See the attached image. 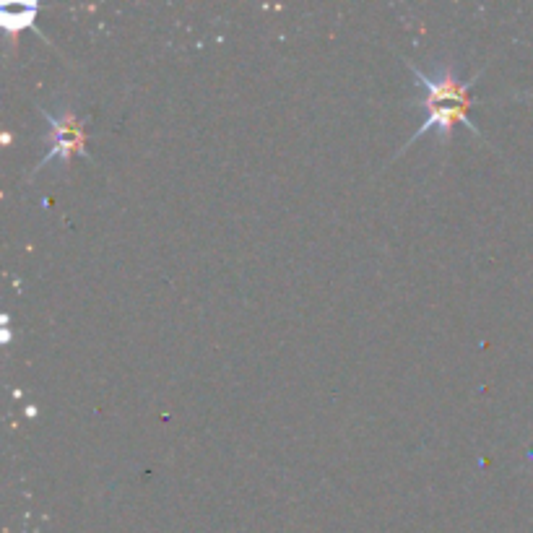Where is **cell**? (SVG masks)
<instances>
[{"instance_id":"7a4b0ae2","label":"cell","mask_w":533,"mask_h":533,"mask_svg":"<svg viewBox=\"0 0 533 533\" xmlns=\"http://www.w3.org/2000/svg\"><path fill=\"white\" fill-rule=\"evenodd\" d=\"M42 115L47 117L50 123V136H47V143H50V151H47L42 159L37 162L34 172H39L42 167L52 162V159H63V162H71L73 154H81L89 159V151H86V128L84 120L71 110V107H60V115H52L50 110H42L37 107ZM32 172V175H34Z\"/></svg>"},{"instance_id":"3957f363","label":"cell","mask_w":533,"mask_h":533,"mask_svg":"<svg viewBox=\"0 0 533 533\" xmlns=\"http://www.w3.org/2000/svg\"><path fill=\"white\" fill-rule=\"evenodd\" d=\"M37 11V3H8V0H3V3H0V26H3L8 34H16L21 32L24 26H32L39 37H45L42 29L37 26Z\"/></svg>"},{"instance_id":"6da1fadb","label":"cell","mask_w":533,"mask_h":533,"mask_svg":"<svg viewBox=\"0 0 533 533\" xmlns=\"http://www.w3.org/2000/svg\"><path fill=\"white\" fill-rule=\"evenodd\" d=\"M406 65H409V71L414 73V78L422 84V89H424L427 120H424L422 128H416L414 136L406 141L401 154L409 149L416 138H422L424 133H429V130H435L442 141H450V133H453V128L458 123L466 125L471 133H476V136H481V130L476 128V125L471 123V117H468V110H471V104H474L471 102V86L479 81L481 73H476L471 81H461V78H458V71L453 68V63L440 65L432 76L419 71L411 60H406Z\"/></svg>"}]
</instances>
